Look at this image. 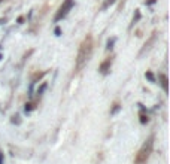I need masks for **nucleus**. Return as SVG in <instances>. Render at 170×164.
<instances>
[{
	"mask_svg": "<svg viewBox=\"0 0 170 164\" xmlns=\"http://www.w3.org/2000/svg\"><path fill=\"white\" fill-rule=\"evenodd\" d=\"M90 52H91V37L88 36L84 42H82V45H81V48H79V52H78V61H76V64H78V67L88 58V55H90Z\"/></svg>",
	"mask_w": 170,
	"mask_h": 164,
	"instance_id": "1",
	"label": "nucleus"
},
{
	"mask_svg": "<svg viewBox=\"0 0 170 164\" xmlns=\"http://www.w3.org/2000/svg\"><path fill=\"white\" fill-rule=\"evenodd\" d=\"M73 5H75L73 0H64V3L60 6V9H58V12H57V15H55L54 21H55V22H58L60 19H63V18L69 14V11H70L72 8H73Z\"/></svg>",
	"mask_w": 170,
	"mask_h": 164,
	"instance_id": "2",
	"label": "nucleus"
},
{
	"mask_svg": "<svg viewBox=\"0 0 170 164\" xmlns=\"http://www.w3.org/2000/svg\"><path fill=\"white\" fill-rule=\"evenodd\" d=\"M110 64H112V60L108 58V60H105V61L100 64V69H99V70H100L102 73H108V70L110 69Z\"/></svg>",
	"mask_w": 170,
	"mask_h": 164,
	"instance_id": "3",
	"label": "nucleus"
},
{
	"mask_svg": "<svg viewBox=\"0 0 170 164\" xmlns=\"http://www.w3.org/2000/svg\"><path fill=\"white\" fill-rule=\"evenodd\" d=\"M115 2H116V0H105V3L102 5V9H103V11H105V9H108V8H109L110 5H113Z\"/></svg>",
	"mask_w": 170,
	"mask_h": 164,
	"instance_id": "4",
	"label": "nucleus"
},
{
	"mask_svg": "<svg viewBox=\"0 0 170 164\" xmlns=\"http://www.w3.org/2000/svg\"><path fill=\"white\" fill-rule=\"evenodd\" d=\"M160 79H161V84H163L164 91H167V76H166V75H160Z\"/></svg>",
	"mask_w": 170,
	"mask_h": 164,
	"instance_id": "5",
	"label": "nucleus"
},
{
	"mask_svg": "<svg viewBox=\"0 0 170 164\" xmlns=\"http://www.w3.org/2000/svg\"><path fill=\"white\" fill-rule=\"evenodd\" d=\"M113 43H115V37L109 39V40H108V46H106V48H108V49H112V48H113Z\"/></svg>",
	"mask_w": 170,
	"mask_h": 164,
	"instance_id": "6",
	"label": "nucleus"
},
{
	"mask_svg": "<svg viewBox=\"0 0 170 164\" xmlns=\"http://www.w3.org/2000/svg\"><path fill=\"white\" fill-rule=\"evenodd\" d=\"M145 76H146V78H148L151 82H155V76H154L151 72H146V73H145Z\"/></svg>",
	"mask_w": 170,
	"mask_h": 164,
	"instance_id": "7",
	"label": "nucleus"
},
{
	"mask_svg": "<svg viewBox=\"0 0 170 164\" xmlns=\"http://www.w3.org/2000/svg\"><path fill=\"white\" fill-rule=\"evenodd\" d=\"M45 88H46V82H43V84L40 85V88L37 90V94H39V96H40V94H42V92L45 91Z\"/></svg>",
	"mask_w": 170,
	"mask_h": 164,
	"instance_id": "8",
	"label": "nucleus"
},
{
	"mask_svg": "<svg viewBox=\"0 0 170 164\" xmlns=\"http://www.w3.org/2000/svg\"><path fill=\"white\" fill-rule=\"evenodd\" d=\"M140 122H142V124L148 122V116H145V115H140Z\"/></svg>",
	"mask_w": 170,
	"mask_h": 164,
	"instance_id": "9",
	"label": "nucleus"
},
{
	"mask_svg": "<svg viewBox=\"0 0 170 164\" xmlns=\"http://www.w3.org/2000/svg\"><path fill=\"white\" fill-rule=\"evenodd\" d=\"M139 18H140V12H139V11H136V16H133V22H136Z\"/></svg>",
	"mask_w": 170,
	"mask_h": 164,
	"instance_id": "10",
	"label": "nucleus"
},
{
	"mask_svg": "<svg viewBox=\"0 0 170 164\" xmlns=\"http://www.w3.org/2000/svg\"><path fill=\"white\" fill-rule=\"evenodd\" d=\"M54 33H55V36H61V30H60V27H55Z\"/></svg>",
	"mask_w": 170,
	"mask_h": 164,
	"instance_id": "11",
	"label": "nucleus"
},
{
	"mask_svg": "<svg viewBox=\"0 0 170 164\" xmlns=\"http://www.w3.org/2000/svg\"><path fill=\"white\" fill-rule=\"evenodd\" d=\"M22 21H24V16H19L18 18V24H22Z\"/></svg>",
	"mask_w": 170,
	"mask_h": 164,
	"instance_id": "12",
	"label": "nucleus"
},
{
	"mask_svg": "<svg viewBox=\"0 0 170 164\" xmlns=\"http://www.w3.org/2000/svg\"><path fill=\"white\" fill-rule=\"evenodd\" d=\"M26 110H32V105H30V103L26 105Z\"/></svg>",
	"mask_w": 170,
	"mask_h": 164,
	"instance_id": "13",
	"label": "nucleus"
}]
</instances>
